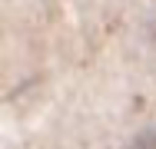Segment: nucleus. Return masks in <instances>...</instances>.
Here are the masks:
<instances>
[{
	"label": "nucleus",
	"mask_w": 156,
	"mask_h": 149,
	"mask_svg": "<svg viewBox=\"0 0 156 149\" xmlns=\"http://www.w3.org/2000/svg\"><path fill=\"white\" fill-rule=\"evenodd\" d=\"M133 149H156V133H143V136H136Z\"/></svg>",
	"instance_id": "1"
}]
</instances>
